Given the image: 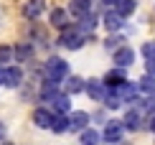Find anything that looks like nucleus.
Listing matches in <instances>:
<instances>
[{"mask_svg":"<svg viewBox=\"0 0 155 145\" xmlns=\"http://www.w3.org/2000/svg\"><path fill=\"white\" fill-rule=\"evenodd\" d=\"M3 79H5V66L0 64V84H3Z\"/></svg>","mask_w":155,"mask_h":145,"instance_id":"nucleus-33","label":"nucleus"},{"mask_svg":"<svg viewBox=\"0 0 155 145\" xmlns=\"http://www.w3.org/2000/svg\"><path fill=\"white\" fill-rule=\"evenodd\" d=\"M3 145H13V143H3Z\"/></svg>","mask_w":155,"mask_h":145,"instance_id":"nucleus-35","label":"nucleus"},{"mask_svg":"<svg viewBox=\"0 0 155 145\" xmlns=\"http://www.w3.org/2000/svg\"><path fill=\"white\" fill-rule=\"evenodd\" d=\"M122 43H125V36H120V33H112V36L104 38V49L107 51H117Z\"/></svg>","mask_w":155,"mask_h":145,"instance_id":"nucleus-27","label":"nucleus"},{"mask_svg":"<svg viewBox=\"0 0 155 145\" xmlns=\"http://www.w3.org/2000/svg\"><path fill=\"white\" fill-rule=\"evenodd\" d=\"M64 82H66V84H64V92H66V94H71V97L79 94V92H84V87H87V82H84L81 76H71V74L64 79Z\"/></svg>","mask_w":155,"mask_h":145,"instance_id":"nucleus-18","label":"nucleus"},{"mask_svg":"<svg viewBox=\"0 0 155 145\" xmlns=\"http://www.w3.org/2000/svg\"><path fill=\"white\" fill-rule=\"evenodd\" d=\"M117 89V94L122 97V102L125 104H137L140 102V87H137V82H130V79H127L125 84H120V87H114Z\"/></svg>","mask_w":155,"mask_h":145,"instance_id":"nucleus-5","label":"nucleus"},{"mask_svg":"<svg viewBox=\"0 0 155 145\" xmlns=\"http://www.w3.org/2000/svg\"><path fill=\"white\" fill-rule=\"evenodd\" d=\"M48 23L54 25V28L64 31V28L69 25V10H64V8H54V10H51V15H48Z\"/></svg>","mask_w":155,"mask_h":145,"instance_id":"nucleus-17","label":"nucleus"},{"mask_svg":"<svg viewBox=\"0 0 155 145\" xmlns=\"http://www.w3.org/2000/svg\"><path fill=\"white\" fill-rule=\"evenodd\" d=\"M10 61H13V46L0 43V64H3V66H8Z\"/></svg>","mask_w":155,"mask_h":145,"instance_id":"nucleus-28","label":"nucleus"},{"mask_svg":"<svg viewBox=\"0 0 155 145\" xmlns=\"http://www.w3.org/2000/svg\"><path fill=\"white\" fill-rule=\"evenodd\" d=\"M46 76L48 79H56V82H64V79L69 76V61L61 56H48L46 59Z\"/></svg>","mask_w":155,"mask_h":145,"instance_id":"nucleus-2","label":"nucleus"},{"mask_svg":"<svg viewBox=\"0 0 155 145\" xmlns=\"http://www.w3.org/2000/svg\"><path fill=\"white\" fill-rule=\"evenodd\" d=\"M102 25H104L109 33H120V31H122V25H125V18H122L114 8H109L104 15H102Z\"/></svg>","mask_w":155,"mask_h":145,"instance_id":"nucleus-7","label":"nucleus"},{"mask_svg":"<svg viewBox=\"0 0 155 145\" xmlns=\"http://www.w3.org/2000/svg\"><path fill=\"white\" fill-rule=\"evenodd\" d=\"M87 43V33L79 28V25H66L59 36V46L61 49H69V51H76Z\"/></svg>","mask_w":155,"mask_h":145,"instance_id":"nucleus-1","label":"nucleus"},{"mask_svg":"<svg viewBox=\"0 0 155 145\" xmlns=\"http://www.w3.org/2000/svg\"><path fill=\"white\" fill-rule=\"evenodd\" d=\"M145 112L140 107H130L125 110V115H122V125H125V130H130V133H137V130L145 127Z\"/></svg>","mask_w":155,"mask_h":145,"instance_id":"nucleus-3","label":"nucleus"},{"mask_svg":"<svg viewBox=\"0 0 155 145\" xmlns=\"http://www.w3.org/2000/svg\"><path fill=\"white\" fill-rule=\"evenodd\" d=\"M92 3H94V0H71V3H69V13H71L76 21H79L84 13L92 10Z\"/></svg>","mask_w":155,"mask_h":145,"instance_id":"nucleus-20","label":"nucleus"},{"mask_svg":"<svg viewBox=\"0 0 155 145\" xmlns=\"http://www.w3.org/2000/svg\"><path fill=\"white\" fill-rule=\"evenodd\" d=\"M112 59H114V66L127 69V66H132V61H135V51L130 46H120L117 51H112Z\"/></svg>","mask_w":155,"mask_h":145,"instance_id":"nucleus-9","label":"nucleus"},{"mask_svg":"<svg viewBox=\"0 0 155 145\" xmlns=\"http://www.w3.org/2000/svg\"><path fill=\"white\" fill-rule=\"evenodd\" d=\"M23 69L21 66H5V79H3V87H8V89H15V87H21L23 84Z\"/></svg>","mask_w":155,"mask_h":145,"instance_id":"nucleus-8","label":"nucleus"},{"mask_svg":"<svg viewBox=\"0 0 155 145\" xmlns=\"http://www.w3.org/2000/svg\"><path fill=\"white\" fill-rule=\"evenodd\" d=\"M97 23H99V18H97V13H84V15L79 18V28L84 31V33H92V31L97 28Z\"/></svg>","mask_w":155,"mask_h":145,"instance_id":"nucleus-22","label":"nucleus"},{"mask_svg":"<svg viewBox=\"0 0 155 145\" xmlns=\"http://www.w3.org/2000/svg\"><path fill=\"white\" fill-rule=\"evenodd\" d=\"M102 82L107 84V87H120V84H125L127 82V69H122V66H114V69H109L107 74H104V79Z\"/></svg>","mask_w":155,"mask_h":145,"instance_id":"nucleus-11","label":"nucleus"},{"mask_svg":"<svg viewBox=\"0 0 155 145\" xmlns=\"http://www.w3.org/2000/svg\"><path fill=\"white\" fill-rule=\"evenodd\" d=\"M137 87H140V94H155V76L150 74H145V76H140L137 79Z\"/></svg>","mask_w":155,"mask_h":145,"instance_id":"nucleus-24","label":"nucleus"},{"mask_svg":"<svg viewBox=\"0 0 155 145\" xmlns=\"http://www.w3.org/2000/svg\"><path fill=\"white\" fill-rule=\"evenodd\" d=\"M140 54H143V59H155V41H145Z\"/></svg>","mask_w":155,"mask_h":145,"instance_id":"nucleus-29","label":"nucleus"},{"mask_svg":"<svg viewBox=\"0 0 155 145\" xmlns=\"http://www.w3.org/2000/svg\"><path fill=\"white\" fill-rule=\"evenodd\" d=\"M79 143L81 145H99L102 143V133H97L94 127H84L79 133Z\"/></svg>","mask_w":155,"mask_h":145,"instance_id":"nucleus-21","label":"nucleus"},{"mask_svg":"<svg viewBox=\"0 0 155 145\" xmlns=\"http://www.w3.org/2000/svg\"><path fill=\"white\" fill-rule=\"evenodd\" d=\"M3 133H5V127H3V122H0V140H3Z\"/></svg>","mask_w":155,"mask_h":145,"instance_id":"nucleus-34","label":"nucleus"},{"mask_svg":"<svg viewBox=\"0 0 155 145\" xmlns=\"http://www.w3.org/2000/svg\"><path fill=\"white\" fill-rule=\"evenodd\" d=\"M135 8H137V0H120V3L114 5V10H117L122 18H130L135 13Z\"/></svg>","mask_w":155,"mask_h":145,"instance_id":"nucleus-25","label":"nucleus"},{"mask_svg":"<svg viewBox=\"0 0 155 145\" xmlns=\"http://www.w3.org/2000/svg\"><path fill=\"white\" fill-rule=\"evenodd\" d=\"M117 3H120V0H102V5H104V8H114Z\"/></svg>","mask_w":155,"mask_h":145,"instance_id":"nucleus-32","label":"nucleus"},{"mask_svg":"<svg viewBox=\"0 0 155 145\" xmlns=\"http://www.w3.org/2000/svg\"><path fill=\"white\" fill-rule=\"evenodd\" d=\"M66 130H69V115H59V112H56L54 122H51V133L61 135V133H66Z\"/></svg>","mask_w":155,"mask_h":145,"instance_id":"nucleus-23","label":"nucleus"},{"mask_svg":"<svg viewBox=\"0 0 155 145\" xmlns=\"http://www.w3.org/2000/svg\"><path fill=\"white\" fill-rule=\"evenodd\" d=\"M59 84L61 82H56V79H43V84H41V92H38V99H43V102H51L56 94H59Z\"/></svg>","mask_w":155,"mask_h":145,"instance_id":"nucleus-15","label":"nucleus"},{"mask_svg":"<svg viewBox=\"0 0 155 145\" xmlns=\"http://www.w3.org/2000/svg\"><path fill=\"white\" fill-rule=\"evenodd\" d=\"M84 127H89V115L81 112V110H71V112H69V130L81 133Z\"/></svg>","mask_w":155,"mask_h":145,"instance_id":"nucleus-13","label":"nucleus"},{"mask_svg":"<svg viewBox=\"0 0 155 145\" xmlns=\"http://www.w3.org/2000/svg\"><path fill=\"white\" fill-rule=\"evenodd\" d=\"M145 127L150 130V133H155V112H153V115H147V117H145Z\"/></svg>","mask_w":155,"mask_h":145,"instance_id":"nucleus-31","label":"nucleus"},{"mask_svg":"<svg viewBox=\"0 0 155 145\" xmlns=\"http://www.w3.org/2000/svg\"><path fill=\"white\" fill-rule=\"evenodd\" d=\"M122 137H125V125H122V120H109V122H104V130H102V140H104V143L117 145Z\"/></svg>","mask_w":155,"mask_h":145,"instance_id":"nucleus-4","label":"nucleus"},{"mask_svg":"<svg viewBox=\"0 0 155 145\" xmlns=\"http://www.w3.org/2000/svg\"><path fill=\"white\" fill-rule=\"evenodd\" d=\"M33 43H28V41H21V43H15L13 46V59H15V61H31V59H33Z\"/></svg>","mask_w":155,"mask_h":145,"instance_id":"nucleus-16","label":"nucleus"},{"mask_svg":"<svg viewBox=\"0 0 155 145\" xmlns=\"http://www.w3.org/2000/svg\"><path fill=\"white\" fill-rule=\"evenodd\" d=\"M137 107L143 110L145 115H153V112H155V94H145V97H140Z\"/></svg>","mask_w":155,"mask_h":145,"instance_id":"nucleus-26","label":"nucleus"},{"mask_svg":"<svg viewBox=\"0 0 155 145\" xmlns=\"http://www.w3.org/2000/svg\"><path fill=\"white\" fill-rule=\"evenodd\" d=\"M145 74L155 76V59H145Z\"/></svg>","mask_w":155,"mask_h":145,"instance_id":"nucleus-30","label":"nucleus"},{"mask_svg":"<svg viewBox=\"0 0 155 145\" xmlns=\"http://www.w3.org/2000/svg\"><path fill=\"white\" fill-rule=\"evenodd\" d=\"M54 115L56 112L48 107V104H43V107H36L33 110V125L41 130H51V122H54Z\"/></svg>","mask_w":155,"mask_h":145,"instance_id":"nucleus-6","label":"nucleus"},{"mask_svg":"<svg viewBox=\"0 0 155 145\" xmlns=\"http://www.w3.org/2000/svg\"><path fill=\"white\" fill-rule=\"evenodd\" d=\"M84 92H87V97H89V99L102 102V97H104V92H107V84L102 82V79H89V82H87V87H84Z\"/></svg>","mask_w":155,"mask_h":145,"instance_id":"nucleus-12","label":"nucleus"},{"mask_svg":"<svg viewBox=\"0 0 155 145\" xmlns=\"http://www.w3.org/2000/svg\"><path fill=\"white\" fill-rule=\"evenodd\" d=\"M102 104H104L107 110H120L122 104V97L117 94V89H112V87H107V92H104V97H102Z\"/></svg>","mask_w":155,"mask_h":145,"instance_id":"nucleus-19","label":"nucleus"},{"mask_svg":"<svg viewBox=\"0 0 155 145\" xmlns=\"http://www.w3.org/2000/svg\"><path fill=\"white\" fill-rule=\"evenodd\" d=\"M43 10H46V0H28V3L23 5V15L28 18V21H36V18L43 15Z\"/></svg>","mask_w":155,"mask_h":145,"instance_id":"nucleus-14","label":"nucleus"},{"mask_svg":"<svg viewBox=\"0 0 155 145\" xmlns=\"http://www.w3.org/2000/svg\"><path fill=\"white\" fill-rule=\"evenodd\" d=\"M48 107L54 110V112H59V115H69V112H71V94L59 92V94L48 102Z\"/></svg>","mask_w":155,"mask_h":145,"instance_id":"nucleus-10","label":"nucleus"}]
</instances>
